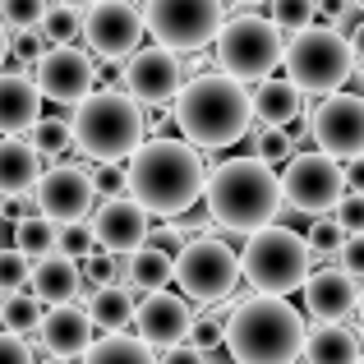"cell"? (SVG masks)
Wrapping results in <instances>:
<instances>
[{
	"mask_svg": "<svg viewBox=\"0 0 364 364\" xmlns=\"http://www.w3.org/2000/svg\"><path fill=\"white\" fill-rule=\"evenodd\" d=\"M124 189L148 217H180L203 198V157L185 139H143L129 152Z\"/></svg>",
	"mask_w": 364,
	"mask_h": 364,
	"instance_id": "6da1fadb",
	"label": "cell"
},
{
	"mask_svg": "<svg viewBox=\"0 0 364 364\" xmlns=\"http://www.w3.org/2000/svg\"><path fill=\"white\" fill-rule=\"evenodd\" d=\"M203 198L208 217L235 235L258 231V226L277 222V213H282V185H277L272 161L263 157H231L222 166L203 171Z\"/></svg>",
	"mask_w": 364,
	"mask_h": 364,
	"instance_id": "7a4b0ae2",
	"label": "cell"
},
{
	"mask_svg": "<svg viewBox=\"0 0 364 364\" xmlns=\"http://www.w3.org/2000/svg\"><path fill=\"white\" fill-rule=\"evenodd\" d=\"M171 120H176L180 139L198 143V148H231L249 134V92L231 74H198V79L180 83L176 102H171Z\"/></svg>",
	"mask_w": 364,
	"mask_h": 364,
	"instance_id": "3957f363",
	"label": "cell"
},
{
	"mask_svg": "<svg viewBox=\"0 0 364 364\" xmlns=\"http://www.w3.org/2000/svg\"><path fill=\"white\" fill-rule=\"evenodd\" d=\"M222 341L235 364H295L304 341V314L286 295H249L226 314Z\"/></svg>",
	"mask_w": 364,
	"mask_h": 364,
	"instance_id": "277c9868",
	"label": "cell"
},
{
	"mask_svg": "<svg viewBox=\"0 0 364 364\" xmlns=\"http://www.w3.org/2000/svg\"><path fill=\"white\" fill-rule=\"evenodd\" d=\"M143 134H148V120H143V107L129 92L102 88V92H88V97L74 102L70 148H79L88 161L116 166L143 143Z\"/></svg>",
	"mask_w": 364,
	"mask_h": 364,
	"instance_id": "5b68a950",
	"label": "cell"
},
{
	"mask_svg": "<svg viewBox=\"0 0 364 364\" xmlns=\"http://www.w3.org/2000/svg\"><path fill=\"white\" fill-rule=\"evenodd\" d=\"M235 258H240V272L249 277V286H254V291H267V295L300 291V282L314 267V254H309V245H304V235L286 231V226H272V222L249 231L245 249Z\"/></svg>",
	"mask_w": 364,
	"mask_h": 364,
	"instance_id": "8992f818",
	"label": "cell"
},
{
	"mask_svg": "<svg viewBox=\"0 0 364 364\" xmlns=\"http://www.w3.org/2000/svg\"><path fill=\"white\" fill-rule=\"evenodd\" d=\"M282 60H286V79L300 92H309V97L341 88L350 79V70H355L346 33L332 23H323V28L309 23L300 33H291V46H282Z\"/></svg>",
	"mask_w": 364,
	"mask_h": 364,
	"instance_id": "52a82bcc",
	"label": "cell"
},
{
	"mask_svg": "<svg viewBox=\"0 0 364 364\" xmlns=\"http://www.w3.org/2000/svg\"><path fill=\"white\" fill-rule=\"evenodd\" d=\"M282 28L258 14H235L217 28V60L231 79L258 83L282 65Z\"/></svg>",
	"mask_w": 364,
	"mask_h": 364,
	"instance_id": "ba28073f",
	"label": "cell"
},
{
	"mask_svg": "<svg viewBox=\"0 0 364 364\" xmlns=\"http://www.w3.org/2000/svg\"><path fill=\"white\" fill-rule=\"evenodd\" d=\"M171 277L180 282L185 300L198 304H222L235 295V282H240V258L226 240H213V235H198V240L176 249V267Z\"/></svg>",
	"mask_w": 364,
	"mask_h": 364,
	"instance_id": "9c48e42d",
	"label": "cell"
},
{
	"mask_svg": "<svg viewBox=\"0 0 364 364\" xmlns=\"http://www.w3.org/2000/svg\"><path fill=\"white\" fill-rule=\"evenodd\" d=\"M222 28V0H148L143 33L157 37V46L185 55L203 51Z\"/></svg>",
	"mask_w": 364,
	"mask_h": 364,
	"instance_id": "30bf717a",
	"label": "cell"
},
{
	"mask_svg": "<svg viewBox=\"0 0 364 364\" xmlns=\"http://www.w3.org/2000/svg\"><path fill=\"white\" fill-rule=\"evenodd\" d=\"M282 198L304 217H318L346 194V171L328 157V152H291L286 171L277 176Z\"/></svg>",
	"mask_w": 364,
	"mask_h": 364,
	"instance_id": "8fae6325",
	"label": "cell"
},
{
	"mask_svg": "<svg viewBox=\"0 0 364 364\" xmlns=\"http://www.w3.org/2000/svg\"><path fill=\"white\" fill-rule=\"evenodd\" d=\"M309 139L332 161L364 157V97L360 92H323V102L309 111Z\"/></svg>",
	"mask_w": 364,
	"mask_h": 364,
	"instance_id": "7c38bea8",
	"label": "cell"
},
{
	"mask_svg": "<svg viewBox=\"0 0 364 364\" xmlns=\"http://www.w3.org/2000/svg\"><path fill=\"white\" fill-rule=\"evenodd\" d=\"M79 33L88 42L92 55L102 60H124L129 51H139L143 42V18L124 0H92L88 9H79Z\"/></svg>",
	"mask_w": 364,
	"mask_h": 364,
	"instance_id": "4fadbf2b",
	"label": "cell"
},
{
	"mask_svg": "<svg viewBox=\"0 0 364 364\" xmlns=\"http://www.w3.org/2000/svg\"><path fill=\"white\" fill-rule=\"evenodd\" d=\"M37 70V92L51 102H65V107H74L79 97H88L92 83H97V65H92L88 51H79V46L70 42H46L42 55L33 60Z\"/></svg>",
	"mask_w": 364,
	"mask_h": 364,
	"instance_id": "5bb4252c",
	"label": "cell"
},
{
	"mask_svg": "<svg viewBox=\"0 0 364 364\" xmlns=\"http://www.w3.org/2000/svg\"><path fill=\"white\" fill-rule=\"evenodd\" d=\"M33 198H37V213H46L51 222H70V217L92 213L97 185H92L88 166H51V171H37Z\"/></svg>",
	"mask_w": 364,
	"mask_h": 364,
	"instance_id": "9a60e30c",
	"label": "cell"
},
{
	"mask_svg": "<svg viewBox=\"0 0 364 364\" xmlns=\"http://www.w3.org/2000/svg\"><path fill=\"white\" fill-rule=\"evenodd\" d=\"M185 83V65L176 51L166 46H152V51H129L124 65V88L139 107H166L176 97V88Z\"/></svg>",
	"mask_w": 364,
	"mask_h": 364,
	"instance_id": "2e32d148",
	"label": "cell"
},
{
	"mask_svg": "<svg viewBox=\"0 0 364 364\" xmlns=\"http://www.w3.org/2000/svg\"><path fill=\"white\" fill-rule=\"evenodd\" d=\"M189 318H194V309H189L185 295H171L166 286H157V291H143V304L134 309V328H139V341L152 350H171L185 341L189 332Z\"/></svg>",
	"mask_w": 364,
	"mask_h": 364,
	"instance_id": "e0dca14e",
	"label": "cell"
},
{
	"mask_svg": "<svg viewBox=\"0 0 364 364\" xmlns=\"http://www.w3.org/2000/svg\"><path fill=\"white\" fill-rule=\"evenodd\" d=\"M88 222H92V235H97V245L111 249V254H129L134 245L148 240V213H143V208L134 203L129 194L102 198V208L88 217Z\"/></svg>",
	"mask_w": 364,
	"mask_h": 364,
	"instance_id": "ac0fdd59",
	"label": "cell"
},
{
	"mask_svg": "<svg viewBox=\"0 0 364 364\" xmlns=\"http://www.w3.org/2000/svg\"><path fill=\"white\" fill-rule=\"evenodd\" d=\"M300 291H304V309H309L318 323H341V318L355 314L360 286H355V277H346L341 267H318V272L309 267V277L300 282Z\"/></svg>",
	"mask_w": 364,
	"mask_h": 364,
	"instance_id": "d6986e66",
	"label": "cell"
},
{
	"mask_svg": "<svg viewBox=\"0 0 364 364\" xmlns=\"http://www.w3.org/2000/svg\"><path fill=\"white\" fill-rule=\"evenodd\" d=\"M37 341L60 360H79L92 341V318L88 309H74V300L51 304L46 314H37Z\"/></svg>",
	"mask_w": 364,
	"mask_h": 364,
	"instance_id": "ffe728a7",
	"label": "cell"
},
{
	"mask_svg": "<svg viewBox=\"0 0 364 364\" xmlns=\"http://www.w3.org/2000/svg\"><path fill=\"white\" fill-rule=\"evenodd\" d=\"M28 286H33V300L42 304H65L79 295L83 286V272H79V258L60 254V249H51V254H37L33 263H28Z\"/></svg>",
	"mask_w": 364,
	"mask_h": 364,
	"instance_id": "44dd1931",
	"label": "cell"
},
{
	"mask_svg": "<svg viewBox=\"0 0 364 364\" xmlns=\"http://www.w3.org/2000/svg\"><path fill=\"white\" fill-rule=\"evenodd\" d=\"M171 267H176V254H166L161 245L143 240V245H134L129 254L116 258V282L139 286V291H157V286L171 282Z\"/></svg>",
	"mask_w": 364,
	"mask_h": 364,
	"instance_id": "7402d4cb",
	"label": "cell"
},
{
	"mask_svg": "<svg viewBox=\"0 0 364 364\" xmlns=\"http://www.w3.org/2000/svg\"><path fill=\"white\" fill-rule=\"evenodd\" d=\"M300 97L304 92L295 88L291 79H258L254 83V97H249V116H254L263 129H286L295 116H300Z\"/></svg>",
	"mask_w": 364,
	"mask_h": 364,
	"instance_id": "603a6c76",
	"label": "cell"
},
{
	"mask_svg": "<svg viewBox=\"0 0 364 364\" xmlns=\"http://www.w3.org/2000/svg\"><path fill=\"white\" fill-rule=\"evenodd\" d=\"M37 171H42V152L28 139L5 134V139H0V198H28Z\"/></svg>",
	"mask_w": 364,
	"mask_h": 364,
	"instance_id": "cb8c5ba5",
	"label": "cell"
},
{
	"mask_svg": "<svg viewBox=\"0 0 364 364\" xmlns=\"http://www.w3.org/2000/svg\"><path fill=\"white\" fill-rule=\"evenodd\" d=\"M42 116V92L28 74H0V134H23Z\"/></svg>",
	"mask_w": 364,
	"mask_h": 364,
	"instance_id": "d4e9b609",
	"label": "cell"
},
{
	"mask_svg": "<svg viewBox=\"0 0 364 364\" xmlns=\"http://www.w3.org/2000/svg\"><path fill=\"white\" fill-rule=\"evenodd\" d=\"M300 360L304 364H355L360 360V337L350 328H341V323H318V328H304Z\"/></svg>",
	"mask_w": 364,
	"mask_h": 364,
	"instance_id": "484cf974",
	"label": "cell"
},
{
	"mask_svg": "<svg viewBox=\"0 0 364 364\" xmlns=\"http://www.w3.org/2000/svg\"><path fill=\"white\" fill-rule=\"evenodd\" d=\"M88 318H92V328H102V332H124L129 318H134V291L120 286V282H102L88 300Z\"/></svg>",
	"mask_w": 364,
	"mask_h": 364,
	"instance_id": "4316f807",
	"label": "cell"
},
{
	"mask_svg": "<svg viewBox=\"0 0 364 364\" xmlns=\"http://www.w3.org/2000/svg\"><path fill=\"white\" fill-rule=\"evenodd\" d=\"M79 360L83 364H157L152 346H143L139 337H124V332H107L102 341H88V350Z\"/></svg>",
	"mask_w": 364,
	"mask_h": 364,
	"instance_id": "83f0119b",
	"label": "cell"
},
{
	"mask_svg": "<svg viewBox=\"0 0 364 364\" xmlns=\"http://www.w3.org/2000/svg\"><path fill=\"white\" fill-rule=\"evenodd\" d=\"M14 249H23L28 258L51 254V249H55V222H51L46 213L18 217V222H14Z\"/></svg>",
	"mask_w": 364,
	"mask_h": 364,
	"instance_id": "f1b7e54d",
	"label": "cell"
},
{
	"mask_svg": "<svg viewBox=\"0 0 364 364\" xmlns=\"http://www.w3.org/2000/svg\"><path fill=\"white\" fill-rule=\"evenodd\" d=\"M28 143H33V148L37 152H42V157H60V152L65 148H70V124H65V120H42V116H37L33 124H28Z\"/></svg>",
	"mask_w": 364,
	"mask_h": 364,
	"instance_id": "f546056e",
	"label": "cell"
},
{
	"mask_svg": "<svg viewBox=\"0 0 364 364\" xmlns=\"http://www.w3.org/2000/svg\"><path fill=\"white\" fill-rule=\"evenodd\" d=\"M55 249L70 258H83L88 249H97V235H92L88 217H70V222H55Z\"/></svg>",
	"mask_w": 364,
	"mask_h": 364,
	"instance_id": "4dcf8cb0",
	"label": "cell"
},
{
	"mask_svg": "<svg viewBox=\"0 0 364 364\" xmlns=\"http://www.w3.org/2000/svg\"><path fill=\"white\" fill-rule=\"evenodd\" d=\"M0 323H5L9 332L37 328V300L23 295V291H5V295H0Z\"/></svg>",
	"mask_w": 364,
	"mask_h": 364,
	"instance_id": "1f68e13d",
	"label": "cell"
},
{
	"mask_svg": "<svg viewBox=\"0 0 364 364\" xmlns=\"http://www.w3.org/2000/svg\"><path fill=\"white\" fill-rule=\"evenodd\" d=\"M318 18V0H272V23L282 33H300Z\"/></svg>",
	"mask_w": 364,
	"mask_h": 364,
	"instance_id": "d6a6232c",
	"label": "cell"
},
{
	"mask_svg": "<svg viewBox=\"0 0 364 364\" xmlns=\"http://www.w3.org/2000/svg\"><path fill=\"white\" fill-rule=\"evenodd\" d=\"M341 240H346V231L337 226V217H332V213H318V217H314V226H309V240H304V245H309V254L332 258V254L341 249Z\"/></svg>",
	"mask_w": 364,
	"mask_h": 364,
	"instance_id": "836d02e7",
	"label": "cell"
},
{
	"mask_svg": "<svg viewBox=\"0 0 364 364\" xmlns=\"http://www.w3.org/2000/svg\"><path fill=\"white\" fill-rule=\"evenodd\" d=\"M46 14V0H0V23L9 28V33H18V28H37Z\"/></svg>",
	"mask_w": 364,
	"mask_h": 364,
	"instance_id": "e575fe53",
	"label": "cell"
},
{
	"mask_svg": "<svg viewBox=\"0 0 364 364\" xmlns=\"http://www.w3.org/2000/svg\"><path fill=\"white\" fill-rule=\"evenodd\" d=\"M42 37L46 42H70L74 33H79V9H70V5H46V14H42Z\"/></svg>",
	"mask_w": 364,
	"mask_h": 364,
	"instance_id": "d590c367",
	"label": "cell"
},
{
	"mask_svg": "<svg viewBox=\"0 0 364 364\" xmlns=\"http://www.w3.org/2000/svg\"><path fill=\"white\" fill-rule=\"evenodd\" d=\"M222 328H226V318H222V314L203 309V314H194V318H189L185 341H189V346H198V350H213L217 341H222Z\"/></svg>",
	"mask_w": 364,
	"mask_h": 364,
	"instance_id": "8d00e7d4",
	"label": "cell"
},
{
	"mask_svg": "<svg viewBox=\"0 0 364 364\" xmlns=\"http://www.w3.org/2000/svg\"><path fill=\"white\" fill-rule=\"evenodd\" d=\"M28 263H33V258L23 254V249H0V295L5 291H23L28 286Z\"/></svg>",
	"mask_w": 364,
	"mask_h": 364,
	"instance_id": "74e56055",
	"label": "cell"
},
{
	"mask_svg": "<svg viewBox=\"0 0 364 364\" xmlns=\"http://www.w3.org/2000/svg\"><path fill=\"white\" fill-rule=\"evenodd\" d=\"M79 272H83V282H92V286L116 282V254H111V249H88V254L79 258Z\"/></svg>",
	"mask_w": 364,
	"mask_h": 364,
	"instance_id": "f35d334b",
	"label": "cell"
},
{
	"mask_svg": "<svg viewBox=\"0 0 364 364\" xmlns=\"http://www.w3.org/2000/svg\"><path fill=\"white\" fill-rule=\"evenodd\" d=\"M328 213L337 217V226H341V231H346V235L364 231V194H360V189H355V194H341L337 203L328 208Z\"/></svg>",
	"mask_w": 364,
	"mask_h": 364,
	"instance_id": "ab89813d",
	"label": "cell"
},
{
	"mask_svg": "<svg viewBox=\"0 0 364 364\" xmlns=\"http://www.w3.org/2000/svg\"><path fill=\"white\" fill-rule=\"evenodd\" d=\"M332 258L341 263V272H346V277H355V282H364V231L346 235V240H341V249H337Z\"/></svg>",
	"mask_w": 364,
	"mask_h": 364,
	"instance_id": "60d3db41",
	"label": "cell"
},
{
	"mask_svg": "<svg viewBox=\"0 0 364 364\" xmlns=\"http://www.w3.org/2000/svg\"><path fill=\"white\" fill-rule=\"evenodd\" d=\"M291 152H295V139H286L282 129H267L254 139V157H263V161H286Z\"/></svg>",
	"mask_w": 364,
	"mask_h": 364,
	"instance_id": "b9f144b4",
	"label": "cell"
},
{
	"mask_svg": "<svg viewBox=\"0 0 364 364\" xmlns=\"http://www.w3.org/2000/svg\"><path fill=\"white\" fill-rule=\"evenodd\" d=\"M42 46H46V37H42V28H18V37L9 42V51L18 55L23 65H33L37 55H42Z\"/></svg>",
	"mask_w": 364,
	"mask_h": 364,
	"instance_id": "7bdbcfd3",
	"label": "cell"
},
{
	"mask_svg": "<svg viewBox=\"0 0 364 364\" xmlns=\"http://www.w3.org/2000/svg\"><path fill=\"white\" fill-rule=\"evenodd\" d=\"M0 364H33V346L18 332H0Z\"/></svg>",
	"mask_w": 364,
	"mask_h": 364,
	"instance_id": "ee69618b",
	"label": "cell"
},
{
	"mask_svg": "<svg viewBox=\"0 0 364 364\" xmlns=\"http://www.w3.org/2000/svg\"><path fill=\"white\" fill-rule=\"evenodd\" d=\"M157 364H208V350H198V346H189V341H180V346H171L166 360H157Z\"/></svg>",
	"mask_w": 364,
	"mask_h": 364,
	"instance_id": "f6af8a7d",
	"label": "cell"
},
{
	"mask_svg": "<svg viewBox=\"0 0 364 364\" xmlns=\"http://www.w3.org/2000/svg\"><path fill=\"white\" fill-rule=\"evenodd\" d=\"M92 185H102L107 194H124V171H107V176L92 180Z\"/></svg>",
	"mask_w": 364,
	"mask_h": 364,
	"instance_id": "bcb514c9",
	"label": "cell"
},
{
	"mask_svg": "<svg viewBox=\"0 0 364 364\" xmlns=\"http://www.w3.org/2000/svg\"><path fill=\"white\" fill-rule=\"evenodd\" d=\"M346 42H350V55H355V65H364V18L355 23V33H350Z\"/></svg>",
	"mask_w": 364,
	"mask_h": 364,
	"instance_id": "7dc6e473",
	"label": "cell"
},
{
	"mask_svg": "<svg viewBox=\"0 0 364 364\" xmlns=\"http://www.w3.org/2000/svg\"><path fill=\"white\" fill-rule=\"evenodd\" d=\"M148 240H152V245H161L166 254H171V249H180V245H185V240H180V231H157V235H148Z\"/></svg>",
	"mask_w": 364,
	"mask_h": 364,
	"instance_id": "c3c4849f",
	"label": "cell"
},
{
	"mask_svg": "<svg viewBox=\"0 0 364 364\" xmlns=\"http://www.w3.org/2000/svg\"><path fill=\"white\" fill-rule=\"evenodd\" d=\"M346 185H350V189H360V194H364V157H355V166L346 171Z\"/></svg>",
	"mask_w": 364,
	"mask_h": 364,
	"instance_id": "681fc988",
	"label": "cell"
},
{
	"mask_svg": "<svg viewBox=\"0 0 364 364\" xmlns=\"http://www.w3.org/2000/svg\"><path fill=\"white\" fill-rule=\"evenodd\" d=\"M5 60H9V28L0 23V65H5Z\"/></svg>",
	"mask_w": 364,
	"mask_h": 364,
	"instance_id": "f907efd6",
	"label": "cell"
},
{
	"mask_svg": "<svg viewBox=\"0 0 364 364\" xmlns=\"http://www.w3.org/2000/svg\"><path fill=\"white\" fill-rule=\"evenodd\" d=\"M55 5H70V9H88L92 0H55Z\"/></svg>",
	"mask_w": 364,
	"mask_h": 364,
	"instance_id": "816d5d0a",
	"label": "cell"
},
{
	"mask_svg": "<svg viewBox=\"0 0 364 364\" xmlns=\"http://www.w3.org/2000/svg\"><path fill=\"white\" fill-rule=\"evenodd\" d=\"M355 309H360V318H364V286H360V295H355Z\"/></svg>",
	"mask_w": 364,
	"mask_h": 364,
	"instance_id": "f5cc1de1",
	"label": "cell"
},
{
	"mask_svg": "<svg viewBox=\"0 0 364 364\" xmlns=\"http://www.w3.org/2000/svg\"><path fill=\"white\" fill-rule=\"evenodd\" d=\"M33 364H70V360H60V355H51V360H33Z\"/></svg>",
	"mask_w": 364,
	"mask_h": 364,
	"instance_id": "db71d44e",
	"label": "cell"
},
{
	"mask_svg": "<svg viewBox=\"0 0 364 364\" xmlns=\"http://www.w3.org/2000/svg\"><path fill=\"white\" fill-rule=\"evenodd\" d=\"M235 5H258V0H235Z\"/></svg>",
	"mask_w": 364,
	"mask_h": 364,
	"instance_id": "11a10c76",
	"label": "cell"
},
{
	"mask_svg": "<svg viewBox=\"0 0 364 364\" xmlns=\"http://www.w3.org/2000/svg\"><path fill=\"white\" fill-rule=\"evenodd\" d=\"M355 9H364V0H355Z\"/></svg>",
	"mask_w": 364,
	"mask_h": 364,
	"instance_id": "9f6ffc18",
	"label": "cell"
},
{
	"mask_svg": "<svg viewBox=\"0 0 364 364\" xmlns=\"http://www.w3.org/2000/svg\"><path fill=\"white\" fill-rule=\"evenodd\" d=\"M355 364H364V350H360V360H355Z\"/></svg>",
	"mask_w": 364,
	"mask_h": 364,
	"instance_id": "6f0895ef",
	"label": "cell"
},
{
	"mask_svg": "<svg viewBox=\"0 0 364 364\" xmlns=\"http://www.w3.org/2000/svg\"><path fill=\"white\" fill-rule=\"evenodd\" d=\"M0 217H5V213H0Z\"/></svg>",
	"mask_w": 364,
	"mask_h": 364,
	"instance_id": "680465c9",
	"label": "cell"
},
{
	"mask_svg": "<svg viewBox=\"0 0 364 364\" xmlns=\"http://www.w3.org/2000/svg\"><path fill=\"white\" fill-rule=\"evenodd\" d=\"M231 364H235V360H231Z\"/></svg>",
	"mask_w": 364,
	"mask_h": 364,
	"instance_id": "91938a15",
	"label": "cell"
}]
</instances>
